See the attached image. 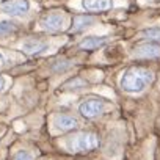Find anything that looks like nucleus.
Here are the masks:
<instances>
[{
	"label": "nucleus",
	"mask_w": 160,
	"mask_h": 160,
	"mask_svg": "<svg viewBox=\"0 0 160 160\" xmlns=\"http://www.w3.org/2000/svg\"><path fill=\"white\" fill-rule=\"evenodd\" d=\"M107 42H108L107 36H88L78 44V47L83 49V50H94V49H99V47L105 46Z\"/></svg>",
	"instance_id": "obj_9"
},
{
	"label": "nucleus",
	"mask_w": 160,
	"mask_h": 160,
	"mask_svg": "<svg viewBox=\"0 0 160 160\" xmlns=\"http://www.w3.org/2000/svg\"><path fill=\"white\" fill-rule=\"evenodd\" d=\"M13 160H33V157H32V154L27 152V151H19V152L14 155Z\"/></svg>",
	"instance_id": "obj_14"
},
{
	"label": "nucleus",
	"mask_w": 160,
	"mask_h": 160,
	"mask_svg": "<svg viewBox=\"0 0 160 160\" xmlns=\"http://www.w3.org/2000/svg\"><path fill=\"white\" fill-rule=\"evenodd\" d=\"M94 22H96V19L91 18V16H75L74 21H72V27H71V30H72V32L85 30V28H88L90 25H93Z\"/></svg>",
	"instance_id": "obj_10"
},
{
	"label": "nucleus",
	"mask_w": 160,
	"mask_h": 160,
	"mask_svg": "<svg viewBox=\"0 0 160 160\" xmlns=\"http://www.w3.org/2000/svg\"><path fill=\"white\" fill-rule=\"evenodd\" d=\"M154 74L146 68H130L121 77V88L127 93H140L152 83Z\"/></svg>",
	"instance_id": "obj_1"
},
{
	"label": "nucleus",
	"mask_w": 160,
	"mask_h": 160,
	"mask_svg": "<svg viewBox=\"0 0 160 160\" xmlns=\"http://www.w3.org/2000/svg\"><path fill=\"white\" fill-rule=\"evenodd\" d=\"M14 30V24L10 21H2L0 22V36H5Z\"/></svg>",
	"instance_id": "obj_12"
},
{
	"label": "nucleus",
	"mask_w": 160,
	"mask_h": 160,
	"mask_svg": "<svg viewBox=\"0 0 160 160\" xmlns=\"http://www.w3.org/2000/svg\"><path fill=\"white\" fill-rule=\"evenodd\" d=\"M46 47H47V44H46L44 41H39V39H35V38L27 39V41L24 42V46H22V49H24L27 53H39V52H42Z\"/></svg>",
	"instance_id": "obj_11"
},
{
	"label": "nucleus",
	"mask_w": 160,
	"mask_h": 160,
	"mask_svg": "<svg viewBox=\"0 0 160 160\" xmlns=\"http://www.w3.org/2000/svg\"><path fill=\"white\" fill-rule=\"evenodd\" d=\"M3 87H5V80H3V77L0 75V91L3 90Z\"/></svg>",
	"instance_id": "obj_15"
},
{
	"label": "nucleus",
	"mask_w": 160,
	"mask_h": 160,
	"mask_svg": "<svg viewBox=\"0 0 160 160\" xmlns=\"http://www.w3.org/2000/svg\"><path fill=\"white\" fill-rule=\"evenodd\" d=\"M2 63H3V57H2V53H0V66H2Z\"/></svg>",
	"instance_id": "obj_16"
},
{
	"label": "nucleus",
	"mask_w": 160,
	"mask_h": 160,
	"mask_svg": "<svg viewBox=\"0 0 160 160\" xmlns=\"http://www.w3.org/2000/svg\"><path fill=\"white\" fill-rule=\"evenodd\" d=\"M0 10L8 16H22L30 10V3L28 0H7L0 5Z\"/></svg>",
	"instance_id": "obj_4"
},
{
	"label": "nucleus",
	"mask_w": 160,
	"mask_h": 160,
	"mask_svg": "<svg viewBox=\"0 0 160 160\" xmlns=\"http://www.w3.org/2000/svg\"><path fill=\"white\" fill-rule=\"evenodd\" d=\"M41 27L44 30H49V32H60L63 30L64 24H66V18L61 14V13H49L46 16L41 18Z\"/></svg>",
	"instance_id": "obj_5"
},
{
	"label": "nucleus",
	"mask_w": 160,
	"mask_h": 160,
	"mask_svg": "<svg viewBox=\"0 0 160 160\" xmlns=\"http://www.w3.org/2000/svg\"><path fill=\"white\" fill-rule=\"evenodd\" d=\"M82 7L87 11H93V13L107 11L112 8V0H82Z\"/></svg>",
	"instance_id": "obj_8"
},
{
	"label": "nucleus",
	"mask_w": 160,
	"mask_h": 160,
	"mask_svg": "<svg viewBox=\"0 0 160 160\" xmlns=\"http://www.w3.org/2000/svg\"><path fill=\"white\" fill-rule=\"evenodd\" d=\"M53 126L61 132L72 130V129L77 127V119L71 115H57L55 119H53Z\"/></svg>",
	"instance_id": "obj_7"
},
{
	"label": "nucleus",
	"mask_w": 160,
	"mask_h": 160,
	"mask_svg": "<svg viewBox=\"0 0 160 160\" xmlns=\"http://www.w3.org/2000/svg\"><path fill=\"white\" fill-rule=\"evenodd\" d=\"M104 110H105V102L101 99H87L78 105V113L87 119L99 116Z\"/></svg>",
	"instance_id": "obj_3"
},
{
	"label": "nucleus",
	"mask_w": 160,
	"mask_h": 160,
	"mask_svg": "<svg viewBox=\"0 0 160 160\" xmlns=\"http://www.w3.org/2000/svg\"><path fill=\"white\" fill-rule=\"evenodd\" d=\"M66 144L74 152H88L99 146V137L93 132H82L71 137Z\"/></svg>",
	"instance_id": "obj_2"
},
{
	"label": "nucleus",
	"mask_w": 160,
	"mask_h": 160,
	"mask_svg": "<svg viewBox=\"0 0 160 160\" xmlns=\"http://www.w3.org/2000/svg\"><path fill=\"white\" fill-rule=\"evenodd\" d=\"M143 36L149 39H160V28H148L143 32Z\"/></svg>",
	"instance_id": "obj_13"
},
{
	"label": "nucleus",
	"mask_w": 160,
	"mask_h": 160,
	"mask_svg": "<svg viewBox=\"0 0 160 160\" xmlns=\"http://www.w3.org/2000/svg\"><path fill=\"white\" fill-rule=\"evenodd\" d=\"M135 58H158L160 57V44L157 42H143L133 49Z\"/></svg>",
	"instance_id": "obj_6"
}]
</instances>
